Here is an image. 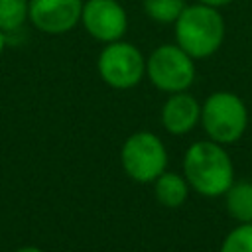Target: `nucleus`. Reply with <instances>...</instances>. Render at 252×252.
<instances>
[{
  "label": "nucleus",
  "mask_w": 252,
  "mask_h": 252,
  "mask_svg": "<svg viewBox=\"0 0 252 252\" xmlns=\"http://www.w3.org/2000/svg\"><path fill=\"white\" fill-rule=\"evenodd\" d=\"M187 4V0H144V12L158 24H173Z\"/></svg>",
  "instance_id": "obj_12"
},
{
  "label": "nucleus",
  "mask_w": 252,
  "mask_h": 252,
  "mask_svg": "<svg viewBox=\"0 0 252 252\" xmlns=\"http://www.w3.org/2000/svg\"><path fill=\"white\" fill-rule=\"evenodd\" d=\"M4 47H6V33H4L2 30H0V55H2Z\"/></svg>",
  "instance_id": "obj_17"
},
{
  "label": "nucleus",
  "mask_w": 252,
  "mask_h": 252,
  "mask_svg": "<svg viewBox=\"0 0 252 252\" xmlns=\"http://www.w3.org/2000/svg\"><path fill=\"white\" fill-rule=\"evenodd\" d=\"M175 43L193 59H207L215 55L226 35V24L219 8L195 2L187 4L173 22Z\"/></svg>",
  "instance_id": "obj_1"
},
{
  "label": "nucleus",
  "mask_w": 252,
  "mask_h": 252,
  "mask_svg": "<svg viewBox=\"0 0 252 252\" xmlns=\"http://www.w3.org/2000/svg\"><path fill=\"white\" fill-rule=\"evenodd\" d=\"M201 120V104L187 91L171 93L161 108V124L169 134L181 136L191 132Z\"/></svg>",
  "instance_id": "obj_9"
},
{
  "label": "nucleus",
  "mask_w": 252,
  "mask_h": 252,
  "mask_svg": "<svg viewBox=\"0 0 252 252\" xmlns=\"http://www.w3.org/2000/svg\"><path fill=\"white\" fill-rule=\"evenodd\" d=\"M195 2H201V4H207V6H213V8H224L228 4H232L234 0H195Z\"/></svg>",
  "instance_id": "obj_15"
},
{
  "label": "nucleus",
  "mask_w": 252,
  "mask_h": 252,
  "mask_svg": "<svg viewBox=\"0 0 252 252\" xmlns=\"http://www.w3.org/2000/svg\"><path fill=\"white\" fill-rule=\"evenodd\" d=\"M16 252H43V250L37 248V246H24V248H20V250H16Z\"/></svg>",
  "instance_id": "obj_16"
},
{
  "label": "nucleus",
  "mask_w": 252,
  "mask_h": 252,
  "mask_svg": "<svg viewBox=\"0 0 252 252\" xmlns=\"http://www.w3.org/2000/svg\"><path fill=\"white\" fill-rule=\"evenodd\" d=\"M156 199L167 207V209H177L187 201L189 195V183L185 177H181L179 173H169L163 171L158 179H156Z\"/></svg>",
  "instance_id": "obj_10"
},
{
  "label": "nucleus",
  "mask_w": 252,
  "mask_h": 252,
  "mask_svg": "<svg viewBox=\"0 0 252 252\" xmlns=\"http://www.w3.org/2000/svg\"><path fill=\"white\" fill-rule=\"evenodd\" d=\"M122 167L124 171L140 181V183H150L156 181L167 165V152L163 142L152 134V132H136L132 134L120 152Z\"/></svg>",
  "instance_id": "obj_6"
},
{
  "label": "nucleus",
  "mask_w": 252,
  "mask_h": 252,
  "mask_svg": "<svg viewBox=\"0 0 252 252\" xmlns=\"http://www.w3.org/2000/svg\"><path fill=\"white\" fill-rule=\"evenodd\" d=\"M220 252H252V222H238L224 236Z\"/></svg>",
  "instance_id": "obj_14"
},
{
  "label": "nucleus",
  "mask_w": 252,
  "mask_h": 252,
  "mask_svg": "<svg viewBox=\"0 0 252 252\" xmlns=\"http://www.w3.org/2000/svg\"><path fill=\"white\" fill-rule=\"evenodd\" d=\"M228 215L238 222H252V181H232L224 193Z\"/></svg>",
  "instance_id": "obj_11"
},
{
  "label": "nucleus",
  "mask_w": 252,
  "mask_h": 252,
  "mask_svg": "<svg viewBox=\"0 0 252 252\" xmlns=\"http://www.w3.org/2000/svg\"><path fill=\"white\" fill-rule=\"evenodd\" d=\"M146 75L163 93L187 91L195 81V59L177 43L156 47L146 59Z\"/></svg>",
  "instance_id": "obj_4"
},
{
  "label": "nucleus",
  "mask_w": 252,
  "mask_h": 252,
  "mask_svg": "<svg viewBox=\"0 0 252 252\" xmlns=\"http://www.w3.org/2000/svg\"><path fill=\"white\" fill-rule=\"evenodd\" d=\"M83 0H30L28 20L43 33L59 35L81 22Z\"/></svg>",
  "instance_id": "obj_8"
},
{
  "label": "nucleus",
  "mask_w": 252,
  "mask_h": 252,
  "mask_svg": "<svg viewBox=\"0 0 252 252\" xmlns=\"http://www.w3.org/2000/svg\"><path fill=\"white\" fill-rule=\"evenodd\" d=\"M81 24L93 39L110 43L126 33L128 16L118 0H87L83 2Z\"/></svg>",
  "instance_id": "obj_7"
},
{
  "label": "nucleus",
  "mask_w": 252,
  "mask_h": 252,
  "mask_svg": "<svg viewBox=\"0 0 252 252\" xmlns=\"http://www.w3.org/2000/svg\"><path fill=\"white\" fill-rule=\"evenodd\" d=\"M100 79L112 89H132L146 75V57L142 51L128 41L116 39L104 43L98 61Z\"/></svg>",
  "instance_id": "obj_5"
},
{
  "label": "nucleus",
  "mask_w": 252,
  "mask_h": 252,
  "mask_svg": "<svg viewBox=\"0 0 252 252\" xmlns=\"http://www.w3.org/2000/svg\"><path fill=\"white\" fill-rule=\"evenodd\" d=\"M183 173L191 189L205 197H220L234 181V165L222 144L195 142L183 158Z\"/></svg>",
  "instance_id": "obj_2"
},
{
  "label": "nucleus",
  "mask_w": 252,
  "mask_h": 252,
  "mask_svg": "<svg viewBox=\"0 0 252 252\" xmlns=\"http://www.w3.org/2000/svg\"><path fill=\"white\" fill-rule=\"evenodd\" d=\"M30 0H0V30L4 33L20 30L28 20Z\"/></svg>",
  "instance_id": "obj_13"
},
{
  "label": "nucleus",
  "mask_w": 252,
  "mask_h": 252,
  "mask_svg": "<svg viewBox=\"0 0 252 252\" xmlns=\"http://www.w3.org/2000/svg\"><path fill=\"white\" fill-rule=\"evenodd\" d=\"M207 136L217 144L238 142L248 126V108L244 100L230 91H217L201 104V120Z\"/></svg>",
  "instance_id": "obj_3"
}]
</instances>
